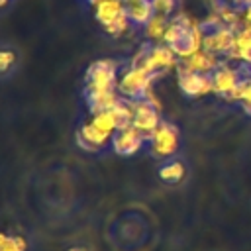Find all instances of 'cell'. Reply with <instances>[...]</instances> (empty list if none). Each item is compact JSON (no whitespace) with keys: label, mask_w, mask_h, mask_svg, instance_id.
Masks as SVG:
<instances>
[{"label":"cell","mask_w":251,"mask_h":251,"mask_svg":"<svg viewBox=\"0 0 251 251\" xmlns=\"http://www.w3.org/2000/svg\"><path fill=\"white\" fill-rule=\"evenodd\" d=\"M180 65L186 67L188 71H194V73L212 75V73L222 65V61H220L218 55H214V53H210V51H206V49H200V51L194 53L192 57L184 59Z\"/></svg>","instance_id":"14"},{"label":"cell","mask_w":251,"mask_h":251,"mask_svg":"<svg viewBox=\"0 0 251 251\" xmlns=\"http://www.w3.org/2000/svg\"><path fill=\"white\" fill-rule=\"evenodd\" d=\"M161 122L163 120L159 116V104L151 96L131 102V126L137 127L145 137H149Z\"/></svg>","instance_id":"6"},{"label":"cell","mask_w":251,"mask_h":251,"mask_svg":"<svg viewBox=\"0 0 251 251\" xmlns=\"http://www.w3.org/2000/svg\"><path fill=\"white\" fill-rule=\"evenodd\" d=\"M251 53V29L249 27H241L239 31H235V39H233V47L229 53V59L235 61H245V57Z\"/></svg>","instance_id":"18"},{"label":"cell","mask_w":251,"mask_h":251,"mask_svg":"<svg viewBox=\"0 0 251 251\" xmlns=\"http://www.w3.org/2000/svg\"><path fill=\"white\" fill-rule=\"evenodd\" d=\"M20 65V51L16 45H10V43H4L0 47V73L4 78H10L12 73L18 69Z\"/></svg>","instance_id":"17"},{"label":"cell","mask_w":251,"mask_h":251,"mask_svg":"<svg viewBox=\"0 0 251 251\" xmlns=\"http://www.w3.org/2000/svg\"><path fill=\"white\" fill-rule=\"evenodd\" d=\"M153 4V14L165 20H173L175 10H176V0H151Z\"/></svg>","instance_id":"22"},{"label":"cell","mask_w":251,"mask_h":251,"mask_svg":"<svg viewBox=\"0 0 251 251\" xmlns=\"http://www.w3.org/2000/svg\"><path fill=\"white\" fill-rule=\"evenodd\" d=\"M133 67H139L143 71H147L153 76H159L175 67H178L176 63V55L171 51V47H167L165 43H151V45H143L135 57L131 59Z\"/></svg>","instance_id":"2"},{"label":"cell","mask_w":251,"mask_h":251,"mask_svg":"<svg viewBox=\"0 0 251 251\" xmlns=\"http://www.w3.org/2000/svg\"><path fill=\"white\" fill-rule=\"evenodd\" d=\"M25 249H27V241L22 235L4 233L0 237V251H25Z\"/></svg>","instance_id":"21"},{"label":"cell","mask_w":251,"mask_h":251,"mask_svg":"<svg viewBox=\"0 0 251 251\" xmlns=\"http://www.w3.org/2000/svg\"><path fill=\"white\" fill-rule=\"evenodd\" d=\"M169 22H171V20L153 16L151 22L145 25V35H147V39H151V43H163V41H165L167 27H169Z\"/></svg>","instance_id":"19"},{"label":"cell","mask_w":251,"mask_h":251,"mask_svg":"<svg viewBox=\"0 0 251 251\" xmlns=\"http://www.w3.org/2000/svg\"><path fill=\"white\" fill-rule=\"evenodd\" d=\"M241 18H243V27H249L251 29V6L241 12Z\"/></svg>","instance_id":"24"},{"label":"cell","mask_w":251,"mask_h":251,"mask_svg":"<svg viewBox=\"0 0 251 251\" xmlns=\"http://www.w3.org/2000/svg\"><path fill=\"white\" fill-rule=\"evenodd\" d=\"M124 4H126V16L129 18L131 25L145 27L155 16L151 0H124Z\"/></svg>","instance_id":"15"},{"label":"cell","mask_w":251,"mask_h":251,"mask_svg":"<svg viewBox=\"0 0 251 251\" xmlns=\"http://www.w3.org/2000/svg\"><path fill=\"white\" fill-rule=\"evenodd\" d=\"M176 78H178V88L186 98H200V96H206V94L214 92L210 75L188 71L180 63L176 67Z\"/></svg>","instance_id":"7"},{"label":"cell","mask_w":251,"mask_h":251,"mask_svg":"<svg viewBox=\"0 0 251 251\" xmlns=\"http://www.w3.org/2000/svg\"><path fill=\"white\" fill-rule=\"evenodd\" d=\"M118 63L112 59H96L94 63L88 65L84 82L86 88L84 92H108V90H118Z\"/></svg>","instance_id":"4"},{"label":"cell","mask_w":251,"mask_h":251,"mask_svg":"<svg viewBox=\"0 0 251 251\" xmlns=\"http://www.w3.org/2000/svg\"><path fill=\"white\" fill-rule=\"evenodd\" d=\"M84 100L86 106L90 110V114L96 112H104V110H112L120 104L122 96L118 94V90H108V92H84Z\"/></svg>","instance_id":"16"},{"label":"cell","mask_w":251,"mask_h":251,"mask_svg":"<svg viewBox=\"0 0 251 251\" xmlns=\"http://www.w3.org/2000/svg\"><path fill=\"white\" fill-rule=\"evenodd\" d=\"M157 176L167 186H178V184H182L186 180V176H188L186 161L180 159L178 155L159 161V165H157Z\"/></svg>","instance_id":"12"},{"label":"cell","mask_w":251,"mask_h":251,"mask_svg":"<svg viewBox=\"0 0 251 251\" xmlns=\"http://www.w3.org/2000/svg\"><path fill=\"white\" fill-rule=\"evenodd\" d=\"M163 43L167 47H171V51L178 59L184 61V59L192 57L194 53H198L202 49V45H204V27L196 20L178 14L169 22Z\"/></svg>","instance_id":"1"},{"label":"cell","mask_w":251,"mask_h":251,"mask_svg":"<svg viewBox=\"0 0 251 251\" xmlns=\"http://www.w3.org/2000/svg\"><path fill=\"white\" fill-rule=\"evenodd\" d=\"M153 75H149L147 71L129 65L124 73H120V80H118V94L124 100L135 102V100H143L151 94V82H153Z\"/></svg>","instance_id":"5"},{"label":"cell","mask_w":251,"mask_h":251,"mask_svg":"<svg viewBox=\"0 0 251 251\" xmlns=\"http://www.w3.org/2000/svg\"><path fill=\"white\" fill-rule=\"evenodd\" d=\"M145 145H147V137L133 126H126V127L116 129L112 135V143H110L112 151L116 155H122V157H131L137 151H141Z\"/></svg>","instance_id":"8"},{"label":"cell","mask_w":251,"mask_h":251,"mask_svg":"<svg viewBox=\"0 0 251 251\" xmlns=\"http://www.w3.org/2000/svg\"><path fill=\"white\" fill-rule=\"evenodd\" d=\"M92 10H94V18L96 22L104 27L127 18L126 16V4L124 0H88Z\"/></svg>","instance_id":"13"},{"label":"cell","mask_w":251,"mask_h":251,"mask_svg":"<svg viewBox=\"0 0 251 251\" xmlns=\"http://www.w3.org/2000/svg\"><path fill=\"white\" fill-rule=\"evenodd\" d=\"M65 251H90V249H88L86 245H80V243H78V245H71V247H67Z\"/></svg>","instance_id":"25"},{"label":"cell","mask_w":251,"mask_h":251,"mask_svg":"<svg viewBox=\"0 0 251 251\" xmlns=\"http://www.w3.org/2000/svg\"><path fill=\"white\" fill-rule=\"evenodd\" d=\"M231 100H239L241 106H243V110L251 116V75H245L243 76V80L239 82V86L233 92Z\"/></svg>","instance_id":"20"},{"label":"cell","mask_w":251,"mask_h":251,"mask_svg":"<svg viewBox=\"0 0 251 251\" xmlns=\"http://www.w3.org/2000/svg\"><path fill=\"white\" fill-rule=\"evenodd\" d=\"M112 143V135L96 127L90 120L76 129V145L88 153H98Z\"/></svg>","instance_id":"11"},{"label":"cell","mask_w":251,"mask_h":251,"mask_svg":"<svg viewBox=\"0 0 251 251\" xmlns=\"http://www.w3.org/2000/svg\"><path fill=\"white\" fill-rule=\"evenodd\" d=\"M210 76H212L214 92L220 94V96L231 98L245 75H243L239 69H235V67H231V65H227V63H222Z\"/></svg>","instance_id":"10"},{"label":"cell","mask_w":251,"mask_h":251,"mask_svg":"<svg viewBox=\"0 0 251 251\" xmlns=\"http://www.w3.org/2000/svg\"><path fill=\"white\" fill-rule=\"evenodd\" d=\"M220 6H229V8H235V10L243 12L245 8L251 6V0H220Z\"/></svg>","instance_id":"23"},{"label":"cell","mask_w":251,"mask_h":251,"mask_svg":"<svg viewBox=\"0 0 251 251\" xmlns=\"http://www.w3.org/2000/svg\"><path fill=\"white\" fill-rule=\"evenodd\" d=\"M204 27V45L202 49L218 55V57H229L231 47H233V39H235V31L224 25H206Z\"/></svg>","instance_id":"9"},{"label":"cell","mask_w":251,"mask_h":251,"mask_svg":"<svg viewBox=\"0 0 251 251\" xmlns=\"http://www.w3.org/2000/svg\"><path fill=\"white\" fill-rule=\"evenodd\" d=\"M147 147H149L151 157H155L159 161L169 159V157H176V153L180 149V131H178V127L175 124L163 120L151 131V135L147 137Z\"/></svg>","instance_id":"3"}]
</instances>
